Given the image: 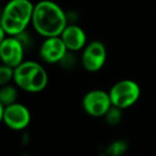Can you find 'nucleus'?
<instances>
[{
    "label": "nucleus",
    "mask_w": 156,
    "mask_h": 156,
    "mask_svg": "<svg viewBox=\"0 0 156 156\" xmlns=\"http://www.w3.org/2000/svg\"><path fill=\"white\" fill-rule=\"evenodd\" d=\"M17 98V91L12 86H3L0 91V103L3 106H9L14 103H16Z\"/></svg>",
    "instance_id": "obj_11"
},
{
    "label": "nucleus",
    "mask_w": 156,
    "mask_h": 156,
    "mask_svg": "<svg viewBox=\"0 0 156 156\" xmlns=\"http://www.w3.org/2000/svg\"><path fill=\"white\" fill-rule=\"evenodd\" d=\"M1 119L8 127L12 129H24L30 123V112L26 106L14 103L9 106L0 105Z\"/></svg>",
    "instance_id": "obj_6"
},
{
    "label": "nucleus",
    "mask_w": 156,
    "mask_h": 156,
    "mask_svg": "<svg viewBox=\"0 0 156 156\" xmlns=\"http://www.w3.org/2000/svg\"><path fill=\"white\" fill-rule=\"evenodd\" d=\"M120 110L121 109L117 108V107H111L110 110L107 112V119H108L110 124H115L120 120Z\"/></svg>",
    "instance_id": "obj_13"
},
{
    "label": "nucleus",
    "mask_w": 156,
    "mask_h": 156,
    "mask_svg": "<svg viewBox=\"0 0 156 156\" xmlns=\"http://www.w3.org/2000/svg\"><path fill=\"white\" fill-rule=\"evenodd\" d=\"M14 81L27 92H41L47 86L48 76L42 65L34 61H24L14 69Z\"/></svg>",
    "instance_id": "obj_3"
},
{
    "label": "nucleus",
    "mask_w": 156,
    "mask_h": 156,
    "mask_svg": "<svg viewBox=\"0 0 156 156\" xmlns=\"http://www.w3.org/2000/svg\"><path fill=\"white\" fill-rule=\"evenodd\" d=\"M14 78V69L3 64L0 69V83L5 86L11 79Z\"/></svg>",
    "instance_id": "obj_12"
},
{
    "label": "nucleus",
    "mask_w": 156,
    "mask_h": 156,
    "mask_svg": "<svg viewBox=\"0 0 156 156\" xmlns=\"http://www.w3.org/2000/svg\"><path fill=\"white\" fill-rule=\"evenodd\" d=\"M34 5L30 0H9L1 14L0 29L8 37H18L32 22Z\"/></svg>",
    "instance_id": "obj_2"
},
{
    "label": "nucleus",
    "mask_w": 156,
    "mask_h": 156,
    "mask_svg": "<svg viewBox=\"0 0 156 156\" xmlns=\"http://www.w3.org/2000/svg\"><path fill=\"white\" fill-rule=\"evenodd\" d=\"M0 57L5 65L15 69L24 62V46L16 37H8L0 43Z\"/></svg>",
    "instance_id": "obj_7"
},
{
    "label": "nucleus",
    "mask_w": 156,
    "mask_h": 156,
    "mask_svg": "<svg viewBox=\"0 0 156 156\" xmlns=\"http://www.w3.org/2000/svg\"><path fill=\"white\" fill-rule=\"evenodd\" d=\"M60 37L67 49L73 51L83 48L87 42L85 31L77 25H67Z\"/></svg>",
    "instance_id": "obj_10"
},
{
    "label": "nucleus",
    "mask_w": 156,
    "mask_h": 156,
    "mask_svg": "<svg viewBox=\"0 0 156 156\" xmlns=\"http://www.w3.org/2000/svg\"><path fill=\"white\" fill-rule=\"evenodd\" d=\"M106 48L100 41H94L85 47L81 56L83 66L89 72H98L103 67L106 61Z\"/></svg>",
    "instance_id": "obj_8"
},
{
    "label": "nucleus",
    "mask_w": 156,
    "mask_h": 156,
    "mask_svg": "<svg viewBox=\"0 0 156 156\" xmlns=\"http://www.w3.org/2000/svg\"><path fill=\"white\" fill-rule=\"evenodd\" d=\"M83 107L89 115L100 118L106 115L112 107L109 93L102 90H92L83 98Z\"/></svg>",
    "instance_id": "obj_5"
},
{
    "label": "nucleus",
    "mask_w": 156,
    "mask_h": 156,
    "mask_svg": "<svg viewBox=\"0 0 156 156\" xmlns=\"http://www.w3.org/2000/svg\"><path fill=\"white\" fill-rule=\"evenodd\" d=\"M111 104L119 109L133 106L140 96V88L133 80H121L117 83L109 91Z\"/></svg>",
    "instance_id": "obj_4"
},
{
    "label": "nucleus",
    "mask_w": 156,
    "mask_h": 156,
    "mask_svg": "<svg viewBox=\"0 0 156 156\" xmlns=\"http://www.w3.org/2000/svg\"><path fill=\"white\" fill-rule=\"evenodd\" d=\"M67 48L61 37H46L40 47V56L47 63H57L65 58Z\"/></svg>",
    "instance_id": "obj_9"
},
{
    "label": "nucleus",
    "mask_w": 156,
    "mask_h": 156,
    "mask_svg": "<svg viewBox=\"0 0 156 156\" xmlns=\"http://www.w3.org/2000/svg\"><path fill=\"white\" fill-rule=\"evenodd\" d=\"M32 25L44 37H60L67 26V18L60 5L51 0H42L34 5Z\"/></svg>",
    "instance_id": "obj_1"
}]
</instances>
